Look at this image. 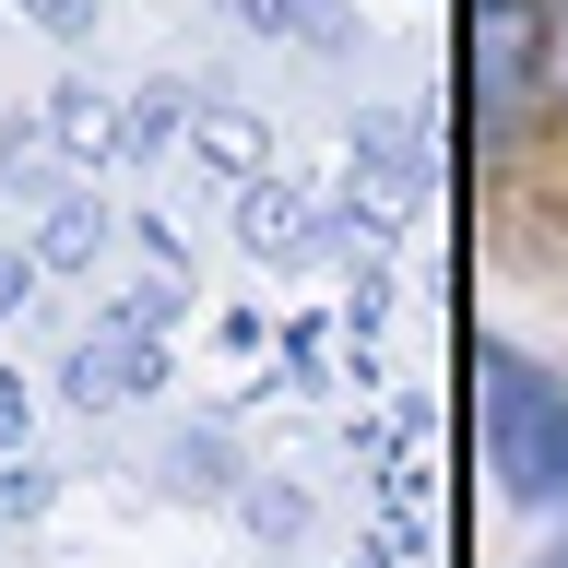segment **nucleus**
Returning a JSON list of instances; mask_svg holds the SVG:
<instances>
[{
    "label": "nucleus",
    "mask_w": 568,
    "mask_h": 568,
    "mask_svg": "<svg viewBox=\"0 0 568 568\" xmlns=\"http://www.w3.org/2000/svg\"><path fill=\"white\" fill-rule=\"evenodd\" d=\"M474 403H486V462L521 509H568V390L532 355L486 344L474 355Z\"/></svg>",
    "instance_id": "nucleus-1"
},
{
    "label": "nucleus",
    "mask_w": 568,
    "mask_h": 568,
    "mask_svg": "<svg viewBox=\"0 0 568 568\" xmlns=\"http://www.w3.org/2000/svg\"><path fill=\"white\" fill-rule=\"evenodd\" d=\"M474 83H486V106H509L521 95V0H474Z\"/></svg>",
    "instance_id": "nucleus-2"
}]
</instances>
